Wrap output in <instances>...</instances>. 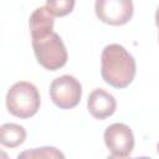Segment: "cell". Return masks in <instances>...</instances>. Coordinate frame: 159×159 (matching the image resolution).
<instances>
[{
  "label": "cell",
  "mask_w": 159,
  "mask_h": 159,
  "mask_svg": "<svg viewBox=\"0 0 159 159\" xmlns=\"http://www.w3.org/2000/svg\"><path fill=\"white\" fill-rule=\"evenodd\" d=\"M101 62L102 78L109 86L125 88L133 82L135 76V60L122 45H107L102 51Z\"/></svg>",
  "instance_id": "6da1fadb"
},
{
  "label": "cell",
  "mask_w": 159,
  "mask_h": 159,
  "mask_svg": "<svg viewBox=\"0 0 159 159\" xmlns=\"http://www.w3.org/2000/svg\"><path fill=\"white\" fill-rule=\"evenodd\" d=\"M41 98L35 84L27 81L16 82L6 93V108L10 114L26 119L37 113Z\"/></svg>",
  "instance_id": "7a4b0ae2"
},
{
  "label": "cell",
  "mask_w": 159,
  "mask_h": 159,
  "mask_svg": "<svg viewBox=\"0 0 159 159\" xmlns=\"http://www.w3.org/2000/svg\"><path fill=\"white\" fill-rule=\"evenodd\" d=\"M34 52L37 62L48 71H56L67 62V50L58 34L50 32L42 39L32 41Z\"/></svg>",
  "instance_id": "3957f363"
},
{
  "label": "cell",
  "mask_w": 159,
  "mask_h": 159,
  "mask_svg": "<svg viewBox=\"0 0 159 159\" xmlns=\"http://www.w3.org/2000/svg\"><path fill=\"white\" fill-rule=\"evenodd\" d=\"M50 97L61 109L75 108L81 101L82 86L76 77L63 75L52 81L50 86Z\"/></svg>",
  "instance_id": "277c9868"
},
{
  "label": "cell",
  "mask_w": 159,
  "mask_h": 159,
  "mask_svg": "<svg viewBox=\"0 0 159 159\" xmlns=\"http://www.w3.org/2000/svg\"><path fill=\"white\" fill-rule=\"evenodd\" d=\"M103 138L112 158H127L132 154L134 148V135L127 124L113 123L108 125Z\"/></svg>",
  "instance_id": "5b68a950"
},
{
  "label": "cell",
  "mask_w": 159,
  "mask_h": 159,
  "mask_svg": "<svg viewBox=\"0 0 159 159\" xmlns=\"http://www.w3.org/2000/svg\"><path fill=\"white\" fill-rule=\"evenodd\" d=\"M94 11L97 17L108 25H125L133 16L132 0H96Z\"/></svg>",
  "instance_id": "8992f818"
},
{
  "label": "cell",
  "mask_w": 159,
  "mask_h": 159,
  "mask_svg": "<svg viewBox=\"0 0 159 159\" xmlns=\"http://www.w3.org/2000/svg\"><path fill=\"white\" fill-rule=\"evenodd\" d=\"M87 108L93 118L106 119L116 112L117 101L111 93L102 88H97L89 93L87 99Z\"/></svg>",
  "instance_id": "52a82bcc"
},
{
  "label": "cell",
  "mask_w": 159,
  "mask_h": 159,
  "mask_svg": "<svg viewBox=\"0 0 159 159\" xmlns=\"http://www.w3.org/2000/svg\"><path fill=\"white\" fill-rule=\"evenodd\" d=\"M31 40H39L52 32L53 30V16L48 12L46 6L37 7L30 16L29 20Z\"/></svg>",
  "instance_id": "ba28073f"
},
{
  "label": "cell",
  "mask_w": 159,
  "mask_h": 159,
  "mask_svg": "<svg viewBox=\"0 0 159 159\" xmlns=\"http://www.w3.org/2000/svg\"><path fill=\"white\" fill-rule=\"evenodd\" d=\"M26 139V130L16 123H6L0 127V144L6 148H16Z\"/></svg>",
  "instance_id": "9c48e42d"
},
{
  "label": "cell",
  "mask_w": 159,
  "mask_h": 159,
  "mask_svg": "<svg viewBox=\"0 0 159 159\" xmlns=\"http://www.w3.org/2000/svg\"><path fill=\"white\" fill-rule=\"evenodd\" d=\"M76 0H46V9L52 16L63 17L72 12Z\"/></svg>",
  "instance_id": "30bf717a"
},
{
  "label": "cell",
  "mask_w": 159,
  "mask_h": 159,
  "mask_svg": "<svg viewBox=\"0 0 159 159\" xmlns=\"http://www.w3.org/2000/svg\"><path fill=\"white\" fill-rule=\"evenodd\" d=\"M17 158H65V155L55 147H42L22 152L17 155Z\"/></svg>",
  "instance_id": "8fae6325"
},
{
  "label": "cell",
  "mask_w": 159,
  "mask_h": 159,
  "mask_svg": "<svg viewBox=\"0 0 159 159\" xmlns=\"http://www.w3.org/2000/svg\"><path fill=\"white\" fill-rule=\"evenodd\" d=\"M0 157H2V158H7V154L4 153V152H0Z\"/></svg>",
  "instance_id": "7c38bea8"
}]
</instances>
